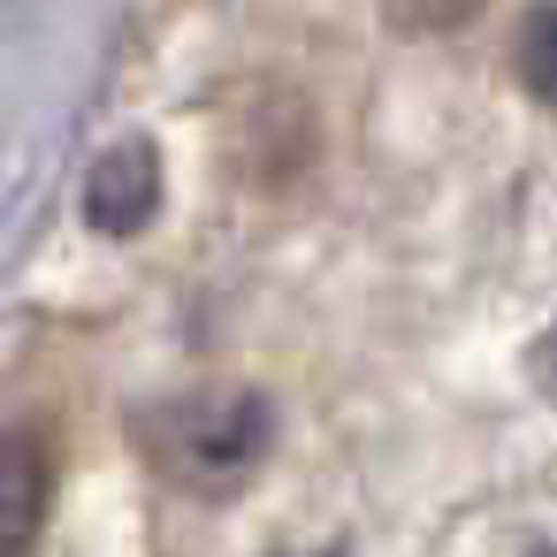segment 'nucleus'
Here are the masks:
<instances>
[{
  "instance_id": "obj_1",
  "label": "nucleus",
  "mask_w": 557,
  "mask_h": 557,
  "mask_svg": "<svg viewBox=\"0 0 557 557\" xmlns=\"http://www.w3.org/2000/svg\"><path fill=\"white\" fill-rule=\"evenodd\" d=\"M153 450H161V466H169L184 488L222 496V488H230L237 473H252V458L268 450V405L245 397V389L184 397V405L153 428Z\"/></svg>"
},
{
  "instance_id": "obj_2",
  "label": "nucleus",
  "mask_w": 557,
  "mask_h": 557,
  "mask_svg": "<svg viewBox=\"0 0 557 557\" xmlns=\"http://www.w3.org/2000/svg\"><path fill=\"white\" fill-rule=\"evenodd\" d=\"M54 504V458L32 428H0V557H32Z\"/></svg>"
},
{
  "instance_id": "obj_3",
  "label": "nucleus",
  "mask_w": 557,
  "mask_h": 557,
  "mask_svg": "<svg viewBox=\"0 0 557 557\" xmlns=\"http://www.w3.org/2000/svg\"><path fill=\"white\" fill-rule=\"evenodd\" d=\"M153 207H161V161H153L146 146H115V153L92 169V184H85V214H92V230H108V237L146 230Z\"/></svg>"
},
{
  "instance_id": "obj_4",
  "label": "nucleus",
  "mask_w": 557,
  "mask_h": 557,
  "mask_svg": "<svg viewBox=\"0 0 557 557\" xmlns=\"http://www.w3.org/2000/svg\"><path fill=\"white\" fill-rule=\"evenodd\" d=\"M519 77H527L534 100L557 108V9H534L519 24Z\"/></svg>"
},
{
  "instance_id": "obj_5",
  "label": "nucleus",
  "mask_w": 557,
  "mask_h": 557,
  "mask_svg": "<svg viewBox=\"0 0 557 557\" xmlns=\"http://www.w3.org/2000/svg\"><path fill=\"white\" fill-rule=\"evenodd\" d=\"M542 557H557V549H542Z\"/></svg>"
},
{
  "instance_id": "obj_6",
  "label": "nucleus",
  "mask_w": 557,
  "mask_h": 557,
  "mask_svg": "<svg viewBox=\"0 0 557 557\" xmlns=\"http://www.w3.org/2000/svg\"><path fill=\"white\" fill-rule=\"evenodd\" d=\"M549 367H557V359H549Z\"/></svg>"
}]
</instances>
